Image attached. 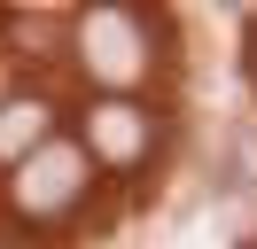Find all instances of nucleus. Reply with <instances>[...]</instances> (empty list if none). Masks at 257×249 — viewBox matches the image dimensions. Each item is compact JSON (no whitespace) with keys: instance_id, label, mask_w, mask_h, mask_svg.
Returning a JSON list of instances; mask_svg holds the SVG:
<instances>
[{"instance_id":"f257e3e1","label":"nucleus","mask_w":257,"mask_h":249,"mask_svg":"<svg viewBox=\"0 0 257 249\" xmlns=\"http://www.w3.org/2000/svg\"><path fill=\"white\" fill-rule=\"evenodd\" d=\"M70 55H78V70L94 78L101 93L133 101V86L156 70V24L133 16V8H86L78 24H70Z\"/></svg>"},{"instance_id":"f03ea898","label":"nucleus","mask_w":257,"mask_h":249,"mask_svg":"<svg viewBox=\"0 0 257 249\" xmlns=\"http://www.w3.org/2000/svg\"><path fill=\"white\" fill-rule=\"evenodd\" d=\"M86 195H94V156L70 133H55L47 148H32L8 171V210H16L24 226H63V218H78Z\"/></svg>"},{"instance_id":"7ed1b4c3","label":"nucleus","mask_w":257,"mask_h":249,"mask_svg":"<svg viewBox=\"0 0 257 249\" xmlns=\"http://www.w3.org/2000/svg\"><path fill=\"white\" fill-rule=\"evenodd\" d=\"M78 148L94 156V171H141L148 156H156V109L101 93V101L78 117Z\"/></svg>"},{"instance_id":"20e7f679","label":"nucleus","mask_w":257,"mask_h":249,"mask_svg":"<svg viewBox=\"0 0 257 249\" xmlns=\"http://www.w3.org/2000/svg\"><path fill=\"white\" fill-rule=\"evenodd\" d=\"M47 140H55V101L47 93H8L0 101V164H24Z\"/></svg>"}]
</instances>
